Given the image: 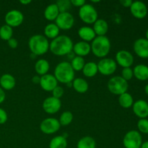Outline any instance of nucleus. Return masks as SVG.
I'll use <instances>...</instances> for the list:
<instances>
[{"instance_id": "f257e3e1", "label": "nucleus", "mask_w": 148, "mask_h": 148, "mask_svg": "<svg viewBox=\"0 0 148 148\" xmlns=\"http://www.w3.org/2000/svg\"><path fill=\"white\" fill-rule=\"evenodd\" d=\"M73 46L72 40L69 36L62 35L51 40L49 45V50L56 56H66L72 51Z\"/></svg>"}, {"instance_id": "f03ea898", "label": "nucleus", "mask_w": 148, "mask_h": 148, "mask_svg": "<svg viewBox=\"0 0 148 148\" xmlns=\"http://www.w3.org/2000/svg\"><path fill=\"white\" fill-rule=\"evenodd\" d=\"M53 76L56 77L58 82L67 85L72 82L75 79V71L69 62H62L55 67Z\"/></svg>"}, {"instance_id": "7ed1b4c3", "label": "nucleus", "mask_w": 148, "mask_h": 148, "mask_svg": "<svg viewBox=\"0 0 148 148\" xmlns=\"http://www.w3.org/2000/svg\"><path fill=\"white\" fill-rule=\"evenodd\" d=\"M50 43L43 35L36 34L31 36L28 40V46L31 53L36 56L45 54L49 50Z\"/></svg>"}, {"instance_id": "20e7f679", "label": "nucleus", "mask_w": 148, "mask_h": 148, "mask_svg": "<svg viewBox=\"0 0 148 148\" xmlns=\"http://www.w3.org/2000/svg\"><path fill=\"white\" fill-rule=\"evenodd\" d=\"M91 51L98 58H105L109 53L111 44L106 36H96L91 43Z\"/></svg>"}, {"instance_id": "39448f33", "label": "nucleus", "mask_w": 148, "mask_h": 148, "mask_svg": "<svg viewBox=\"0 0 148 148\" xmlns=\"http://www.w3.org/2000/svg\"><path fill=\"white\" fill-rule=\"evenodd\" d=\"M108 89L114 95H120L127 92L129 84L121 76L112 77L108 82Z\"/></svg>"}, {"instance_id": "423d86ee", "label": "nucleus", "mask_w": 148, "mask_h": 148, "mask_svg": "<svg viewBox=\"0 0 148 148\" xmlns=\"http://www.w3.org/2000/svg\"><path fill=\"white\" fill-rule=\"evenodd\" d=\"M79 17L82 22L90 25L94 24V23L98 20V14L96 9L92 4L85 3L79 8Z\"/></svg>"}, {"instance_id": "0eeeda50", "label": "nucleus", "mask_w": 148, "mask_h": 148, "mask_svg": "<svg viewBox=\"0 0 148 148\" xmlns=\"http://www.w3.org/2000/svg\"><path fill=\"white\" fill-rule=\"evenodd\" d=\"M142 144V135L137 130L129 131L123 138V145L125 148H140Z\"/></svg>"}, {"instance_id": "6e6552de", "label": "nucleus", "mask_w": 148, "mask_h": 148, "mask_svg": "<svg viewBox=\"0 0 148 148\" xmlns=\"http://www.w3.org/2000/svg\"><path fill=\"white\" fill-rule=\"evenodd\" d=\"M97 66H98V72L104 76L113 75L117 69L116 62L111 58L101 59L97 64Z\"/></svg>"}, {"instance_id": "1a4fd4ad", "label": "nucleus", "mask_w": 148, "mask_h": 148, "mask_svg": "<svg viewBox=\"0 0 148 148\" xmlns=\"http://www.w3.org/2000/svg\"><path fill=\"white\" fill-rule=\"evenodd\" d=\"M55 24L60 30H70L75 24V18L69 12H61L55 20Z\"/></svg>"}, {"instance_id": "9d476101", "label": "nucleus", "mask_w": 148, "mask_h": 148, "mask_svg": "<svg viewBox=\"0 0 148 148\" xmlns=\"http://www.w3.org/2000/svg\"><path fill=\"white\" fill-rule=\"evenodd\" d=\"M60 123L55 118H47L43 119L40 124V130L46 134H52L60 129Z\"/></svg>"}, {"instance_id": "9b49d317", "label": "nucleus", "mask_w": 148, "mask_h": 148, "mask_svg": "<svg viewBox=\"0 0 148 148\" xmlns=\"http://www.w3.org/2000/svg\"><path fill=\"white\" fill-rule=\"evenodd\" d=\"M23 20H24V15L22 12L17 10H10L4 17L6 25L10 26L11 27H18L23 23Z\"/></svg>"}, {"instance_id": "f8f14e48", "label": "nucleus", "mask_w": 148, "mask_h": 148, "mask_svg": "<svg viewBox=\"0 0 148 148\" xmlns=\"http://www.w3.org/2000/svg\"><path fill=\"white\" fill-rule=\"evenodd\" d=\"M43 111L49 114H54L60 110L62 107V101L60 99L50 96L46 98L42 104Z\"/></svg>"}, {"instance_id": "ddd939ff", "label": "nucleus", "mask_w": 148, "mask_h": 148, "mask_svg": "<svg viewBox=\"0 0 148 148\" xmlns=\"http://www.w3.org/2000/svg\"><path fill=\"white\" fill-rule=\"evenodd\" d=\"M116 62L123 68L131 67L134 64V56L127 50H120L116 54Z\"/></svg>"}, {"instance_id": "4468645a", "label": "nucleus", "mask_w": 148, "mask_h": 148, "mask_svg": "<svg viewBox=\"0 0 148 148\" xmlns=\"http://www.w3.org/2000/svg\"><path fill=\"white\" fill-rule=\"evenodd\" d=\"M133 49L136 54L142 59H148V40L146 38H138L134 41Z\"/></svg>"}, {"instance_id": "2eb2a0df", "label": "nucleus", "mask_w": 148, "mask_h": 148, "mask_svg": "<svg viewBox=\"0 0 148 148\" xmlns=\"http://www.w3.org/2000/svg\"><path fill=\"white\" fill-rule=\"evenodd\" d=\"M130 9L132 14L137 19L145 18L147 14V5L143 1H133Z\"/></svg>"}, {"instance_id": "dca6fc26", "label": "nucleus", "mask_w": 148, "mask_h": 148, "mask_svg": "<svg viewBox=\"0 0 148 148\" xmlns=\"http://www.w3.org/2000/svg\"><path fill=\"white\" fill-rule=\"evenodd\" d=\"M39 84L43 90L52 92V90L58 86V81L56 80L53 75L46 74L40 77V81Z\"/></svg>"}, {"instance_id": "f3484780", "label": "nucleus", "mask_w": 148, "mask_h": 148, "mask_svg": "<svg viewBox=\"0 0 148 148\" xmlns=\"http://www.w3.org/2000/svg\"><path fill=\"white\" fill-rule=\"evenodd\" d=\"M132 110L138 118L147 119L148 116V103L144 100H138L133 103Z\"/></svg>"}, {"instance_id": "a211bd4d", "label": "nucleus", "mask_w": 148, "mask_h": 148, "mask_svg": "<svg viewBox=\"0 0 148 148\" xmlns=\"http://www.w3.org/2000/svg\"><path fill=\"white\" fill-rule=\"evenodd\" d=\"M90 44L88 42L83 41V40L77 42L75 44H74L73 49H72V52L76 56H81V57H83V56L88 55L90 53Z\"/></svg>"}, {"instance_id": "6ab92c4d", "label": "nucleus", "mask_w": 148, "mask_h": 148, "mask_svg": "<svg viewBox=\"0 0 148 148\" xmlns=\"http://www.w3.org/2000/svg\"><path fill=\"white\" fill-rule=\"evenodd\" d=\"M78 36L83 41L90 42L96 37L95 32L92 27L89 26H82L78 30Z\"/></svg>"}, {"instance_id": "aec40b11", "label": "nucleus", "mask_w": 148, "mask_h": 148, "mask_svg": "<svg viewBox=\"0 0 148 148\" xmlns=\"http://www.w3.org/2000/svg\"><path fill=\"white\" fill-rule=\"evenodd\" d=\"M16 79L10 74H4L0 77V87L3 90H11L15 87Z\"/></svg>"}, {"instance_id": "412c9836", "label": "nucleus", "mask_w": 148, "mask_h": 148, "mask_svg": "<svg viewBox=\"0 0 148 148\" xmlns=\"http://www.w3.org/2000/svg\"><path fill=\"white\" fill-rule=\"evenodd\" d=\"M92 29L96 36H105L108 31V24L105 20L98 19L94 23Z\"/></svg>"}, {"instance_id": "4be33fe9", "label": "nucleus", "mask_w": 148, "mask_h": 148, "mask_svg": "<svg viewBox=\"0 0 148 148\" xmlns=\"http://www.w3.org/2000/svg\"><path fill=\"white\" fill-rule=\"evenodd\" d=\"M134 77L140 81L148 79V66L145 64H137L133 69Z\"/></svg>"}, {"instance_id": "5701e85b", "label": "nucleus", "mask_w": 148, "mask_h": 148, "mask_svg": "<svg viewBox=\"0 0 148 148\" xmlns=\"http://www.w3.org/2000/svg\"><path fill=\"white\" fill-rule=\"evenodd\" d=\"M59 10L56 3H53L46 7L44 10V17L49 21L56 20L59 14Z\"/></svg>"}, {"instance_id": "b1692460", "label": "nucleus", "mask_w": 148, "mask_h": 148, "mask_svg": "<svg viewBox=\"0 0 148 148\" xmlns=\"http://www.w3.org/2000/svg\"><path fill=\"white\" fill-rule=\"evenodd\" d=\"M72 87L75 90L79 93H85L88 90L89 85L85 79L81 77L75 78L72 81Z\"/></svg>"}, {"instance_id": "393cba45", "label": "nucleus", "mask_w": 148, "mask_h": 148, "mask_svg": "<svg viewBox=\"0 0 148 148\" xmlns=\"http://www.w3.org/2000/svg\"><path fill=\"white\" fill-rule=\"evenodd\" d=\"M50 69V64L47 60L44 59H40L36 62L35 64V70L38 75L40 77L46 75Z\"/></svg>"}, {"instance_id": "a878e982", "label": "nucleus", "mask_w": 148, "mask_h": 148, "mask_svg": "<svg viewBox=\"0 0 148 148\" xmlns=\"http://www.w3.org/2000/svg\"><path fill=\"white\" fill-rule=\"evenodd\" d=\"M82 71L83 75L87 77H93L98 72L97 63L94 62H87Z\"/></svg>"}, {"instance_id": "bb28decb", "label": "nucleus", "mask_w": 148, "mask_h": 148, "mask_svg": "<svg viewBox=\"0 0 148 148\" xmlns=\"http://www.w3.org/2000/svg\"><path fill=\"white\" fill-rule=\"evenodd\" d=\"M60 29L55 23H49L44 27L45 37L47 38L54 39L59 36Z\"/></svg>"}, {"instance_id": "cd10ccee", "label": "nucleus", "mask_w": 148, "mask_h": 148, "mask_svg": "<svg viewBox=\"0 0 148 148\" xmlns=\"http://www.w3.org/2000/svg\"><path fill=\"white\" fill-rule=\"evenodd\" d=\"M119 103L124 108H131V107H132L133 103H134V99H133V97L132 96L131 94L127 92L119 95Z\"/></svg>"}, {"instance_id": "c85d7f7f", "label": "nucleus", "mask_w": 148, "mask_h": 148, "mask_svg": "<svg viewBox=\"0 0 148 148\" xmlns=\"http://www.w3.org/2000/svg\"><path fill=\"white\" fill-rule=\"evenodd\" d=\"M77 148H96V143L92 137L85 136L79 139L77 144Z\"/></svg>"}, {"instance_id": "c756f323", "label": "nucleus", "mask_w": 148, "mask_h": 148, "mask_svg": "<svg viewBox=\"0 0 148 148\" xmlns=\"http://www.w3.org/2000/svg\"><path fill=\"white\" fill-rule=\"evenodd\" d=\"M67 140L62 135L56 136L49 143V148H66Z\"/></svg>"}, {"instance_id": "7c9ffc66", "label": "nucleus", "mask_w": 148, "mask_h": 148, "mask_svg": "<svg viewBox=\"0 0 148 148\" xmlns=\"http://www.w3.org/2000/svg\"><path fill=\"white\" fill-rule=\"evenodd\" d=\"M70 64L75 72V71H77V72L82 71L85 64V59L83 57H81V56H76L71 60Z\"/></svg>"}, {"instance_id": "2f4dec72", "label": "nucleus", "mask_w": 148, "mask_h": 148, "mask_svg": "<svg viewBox=\"0 0 148 148\" xmlns=\"http://www.w3.org/2000/svg\"><path fill=\"white\" fill-rule=\"evenodd\" d=\"M13 30L12 27L7 25H4L0 27V38L4 40H8L12 38Z\"/></svg>"}, {"instance_id": "473e14b6", "label": "nucleus", "mask_w": 148, "mask_h": 148, "mask_svg": "<svg viewBox=\"0 0 148 148\" xmlns=\"http://www.w3.org/2000/svg\"><path fill=\"white\" fill-rule=\"evenodd\" d=\"M73 114L70 111H64L60 116L59 121L61 126H67L72 123L73 121Z\"/></svg>"}, {"instance_id": "72a5a7b5", "label": "nucleus", "mask_w": 148, "mask_h": 148, "mask_svg": "<svg viewBox=\"0 0 148 148\" xmlns=\"http://www.w3.org/2000/svg\"><path fill=\"white\" fill-rule=\"evenodd\" d=\"M56 4L60 13L68 12L72 7V4L69 0H59L56 1Z\"/></svg>"}, {"instance_id": "f704fd0d", "label": "nucleus", "mask_w": 148, "mask_h": 148, "mask_svg": "<svg viewBox=\"0 0 148 148\" xmlns=\"http://www.w3.org/2000/svg\"><path fill=\"white\" fill-rule=\"evenodd\" d=\"M137 128H138V132L140 133L148 134V119H140L137 122Z\"/></svg>"}, {"instance_id": "c9c22d12", "label": "nucleus", "mask_w": 148, "mask_h": 148, "mask_svg": "<svg viewBox=\"0 0 148 148\" xmlns=\"http://www.w3.org/2000/svg\"><path fill=\"white\" fill-rule=\"evenodd\" d=\"M121 77L128 82L129 80L132 79L134 77V73H133V69L131 67L123 68L121 71Z\"/></svg>"}, {"instance_id": "e433bc0d", "label": "nucleus", "mask_w": 148, "mask_h": 148, "mask_svg": "<svg viewBox=\"0 0 148 148\" xmlns=\"http://www.w3.org/2000/svg\"><path fill=\"white\" fill-rule=\"evenodd\" d=\"M64 92V90L63 88L58 85L57 87H56L52 90V96L56 98H58V99H60L63 96Z\"/></svg>"}, {"instance_id": "4c0bfd02", "label": "nucleus", "mask_w": 148, "mask_h": 148, "mask_svg": "<svg viewBox=\"0 0 148 148\" xmlns=\"http://www.w3.org/2000/svg\"><path fill=\"white\" fill-rule=\"evenodd\" d=\"M7 114L3 108H0V124H4L7 122Z\"/></svg>"}, {"instance_id": "58836bf2", "label": "nucleus", "mask_w": 148, "mask_h": 148, "mask_svg": "<svg viewBox=\"0 0 148 148\" xmlns=\"http://www.w3.org/2000/svg\"><path fill=\"white\" fill-rule=\"evenodd\" d=\"M7 43L11 49H16L18 46V42H17V39L14 38H12L10 40H7Z\"/></svg>"}, {"instance_id": "ea45409f", "label": "nucleus", "mask_w": 148, "mask_h": 148, "mask_svg": "<svg viewBox=\"0 0 148 148\" xmlns=\"http://www.w3.org/2000/svg\"><path fill=\"white\" fill-rule=\"evenodd\" d=\"M70 1L71 4H72V6H75L76 7H79V8L85 4V1H84V0H71Z\"/></svg>"}, {"instance_id": "a19ab883", "label": "nucleus", "mask_w": 148, "mask_h": 148, "mask_svg": "<svg viewBox=\"0 0 148 148\" xmlns=\"http://www.w3.org/2000/svg\"><path fill=\"white\" fill-rule=\"evenodd\" d=\"M119 2L124 7L130 8L131 7L133 1H132V0H121Z\"/></svg>"}, {"instance_id": "79ce46f5", "label": "nucleus", "mask_w": 148, "mask_h": 148, "mask_svg": "<svg viewBox=\"0 0 148 148\" xmlns=\"http://www.w3.org/2000/svg\"><path fill=\"white\" fill-rule=\"evenodd\" d=\"M5 98H6L5 92H4V90L0 87V104L4 102V100H5Z\"/></svg>"}, {"instance_id": "37998d69", "label": "nucleus", "mask_w": 148, "mask_h": 148, "mask_svg": "<svg viewBox=\"0 0 148 148\" xmlns=\"http://www.w3.org/2000/svg\"><path fill=\"white\" fill-rule=\"evenodd\" d=\"M40 81V77L38 75H35L33 76V77L32 78V82L34 84H39Z\"/></svg>"}, {"instance_id": "c03bdc74", "label": "nucleus", "mask_w": 148, "mask_h": 148, "mask_svg": "<svg viewBox=\"0 0 148 148\" xmlns=\"http://www.w3.org/2000/svg\"><path fill=\"white\" fill-rule=\"evenodd\" d=\"M32 2L31 0H20V4H23V5H27V4H30Z\"/></svg>"}, {"instance_id": "a18cd8bd", "label": "nucleus", "mask_w": 148, "mask_h": 148, "mask_svg": "<svg viewBox=\"0 0 148 148\" xmlns=\"http://www.w3.org/2000/svg\"><path fill=\"white\" fill-rule=\"evenodd\" d=\"M140 148H148V141L143 143V144H142L141 145V147Z\"/></svg>"}, {"instance_id": "49530a36", "label": "nucleus", "mask_w": 148, "mask_h": 148, "mask_svg": "<svg viewBox=\"0 0 148 148\" xmlns=\"http://www.w3.org/2000/svg\"><path fill=\"white\" fill-rule=\"evenodd\" d=\"M145 92L146 93V95H148V84H147L145 87Z\"/></svg>"}, {"instance_id": "de8ad7c7", "label": "nucleus", "mask_w": 148, "mask_h": 148, "mask_svg": "<svg viewBox=\"0 0 148 148\" xmlns=\"http://www.w3.org/2000/svg\"><path fill=\"white\" fill-rule=\"evenodd\" d=\"M145 36H146V39H147V40H148V28H147V30H146Z\"/></svg>"}, {"instance_id": "09e8293b", "label": "nucleus", "mask_w": 148, "mask_h": 148, "mask_svg": "<svg viewBox=\"0 0 148 148\" xmlns=\"http://www.w3.org/2000/svg\"><path fill=\"white\" fill-rule=\"evenodd\" d=\"M100 1H99V0H97V1H93V0H92V1H91V2H92V3H98V2H100Z\"/></svg>"}]
</instances>
